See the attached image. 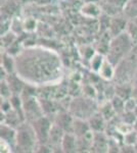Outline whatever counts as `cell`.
I'll return each instance as SVG.
<instances>
[{
    "label": "cell",
    "instance_id": "obj_8",
    "mask_svg": "<svg viewBox=\"0 0 137 153\" xmlns=\"http://www.w3.org/2000/svg\"><path fill=\"white\" fill-rule=\"evenodd\" d=\"M129 19L127 16H120V14H116L113 18H111L109 26V33L111 34L112 37H116L120 34L124 33L126 31V27L128 24Z\"/></svg>",
    "mask_w": 137,
    "mask_h": 153
},
{
    "label": "cell",
    "instance_id": "obj_25",
    "mask_svg": "<svg viewBox=\"0 0 137 153\" xmlns=\"http://www.w3.org/2000/svg\"><path fill=\"white\" fill-rule=\"evenodd\" d=\"M126 33L137 45V24L133 19H129L126 27Z\"/></svg>",
    "mask_w": 137,
    "mask_h": 153
},
{
    "label": "cell",
    "instance_id": "obj_11",
    "mask_svg": "<svg viewBox=\"0 0 137 153\" xmlns=\"http://www.w3.org/2000/svg\"><path fill=\"white\" fill-rule=\"evenodd\" d=\"M0 138L1 141L8 143L10 146L16 149V128H13L11 126L1 123L0 127Z\"/></svg>",
    "mask_w": 137,
    "mask_h": 153
},
{
    "label": "cell",
    "instance_id": "obj_2",
    "mask_svg": "<svg viewBox=\"0 0 137 153\" xmlns=\"http://www.w3.org/2000/svg\"><path fill=\"white\" fill-rule=\"evenodd\" d=\"M135 46L136 44L134 43V41L129 37V35L125 31L120 35L112 38L108 53L106 54V57L114 65H117L122 59L126 57L133 50V48Z\"/></svg>",
    "mask_w": 137,
    "mask_h": 153
},
{
    "label": "cell",
    "instance_id": "obj_5",
    "mask_svg": "<svg viewBox=\"0 0 137 153\" xmlns=\"http://www.w3.org/2000/svg\"><path fill=\"white\" fill-rule=\"evenodd\" d=\"M98 106L94 98L84 95L73 98L69 104L68 110L74 117L88 120L89 117L98 110Z\"/></svg>",
    "mask_w": 137,
    "mask_h": 153
},
{
    "label": "cell",
    "instance_id": "obj_31",
    "mask_svg": "<svg viewBox=\"0 0 137 153\" xmlns=\"http://www.w3.org/2000/svg\"><path fill=\"white\" fill-rule=\"evenodd\" d=\"M132 84H133V85H137V70L135 71V74H134L133 80H132Z\"/></svg>",
    "mask_w": 137,
    "mask_h": 153
},
{
    "label": "cell",
    "instance_id": "obj_30",
    "mask_svg": "<svg viewBox=\"0 0 137 153\" xmlns=\"http://www.w3.org/2000/svg\"><path fill=\"white\" fill-rule=\"evenodd\" d=\"M132 97L135 98L137 100V85H133V89H132Z\"/></svg>",
    "mask_w": 137,
    "mask_h": 153
},
{
    "label": "cell",
    "instance_id": "obj_20",
    "mask_svg": "<svg viewBox=\"0 0 137 153\" xmlns=\"http://www.w3.org/2000/svg\"><path fill=\"white\" fill-rule=\"evenodd\" d=\"M0 66H2L8 74L16 73V57L8 52H4L3 54H1Z\"/></svg>",
    "mask_w": 137,
    "mask_h": 153
},
{
    "label": "cell",
    "instance_id": "obj_17",
    "mask_svg": "<svg viewBox=\"0 0 137 153\" xmlns=\"http://www.w3.org/2000/svg\"><path fill=\"white\" fill-rule=\"evenodd\" d=\"M115 71H116V65H114L108 58L106 57L103 65L99 68L97 75L99 78L104 81H114L115 78Z\"/></svg>",
    "mask_w": 137,
    "mask_h": 153
},
{
    "label": "cell",
    "instance_id": "obj_27",
    "mask_svg": "<svg viewBox=\"0 0 137 153\" xmlns=\"http://www.w3.org/2000/svg\"><path fill=\"white\" fill-rule=\"evenodd\" d=\"M120 120L122 122H124L125 124L133 126L135 120H137V115L135 111H124L123 113H121L120 115Z\"/></svg>",
    "mask_w": 137,
    "mask_h": 153
},
{
    "label": "cell",
    "instance_id": "obj_1",
    "mask_svg": "<svg viewBox=\"0 0 137 153\" xmlns=\"http://www.w3.org/2000/svg\"><path fill=\"white\" fill-rule=\"evenodd\" d=\"M16 73L35 87H52L61 83L64 66L56 51L42 46H29L16 56Z\"/></svg>",
    "mask_w": 137,
    "mask_h": 153
},
{
    "label": "cell",
    "instance_id": "obj_24",
    "mask_svg": "<svg viewBox=\"0 0 137 153\" xmlns=\"http://www.w3.org/2000/svg\"><path fill=\"white\" fill-rule=\"evenodd\" d=\"M109 101H111L112 105H113L114 109L116 110V112L118 115H120L121 113H123L125 111V100H124L123 98H121L116 95L113 99H111Z\"/></svg>",
    "mask_w": 137,
    "mask_h": 153
},
{
    "label": "cell",
    "instance_id": "obj_4",
    "mask_svg": "<svg viewBox=\"0 0 137 153\" xmlns=\"http://www.w3.org/2000/svg\"><path fill=\"white\" fill-rule=\"evenodd\" d=\"M137 70V45L126 57H124L116 65L115 71V84L132 83L134 74Z\"/></svg>",
    "mask_w": 137,
    "mask_h": 153
},
{
    "label": "cell",
    "instance_id": "obj_28",
    "mask_svg": "<svg viewBox=\"0 0 137 153\" xmlns=\"http://www.w3.org/2000/svg\"><path fill=\"white\" fill-rule=\"evenodd\" d=\"M137 143V132L134 130L124 135V144L128 145H136Z\"/></svg>",
    "mask_w": 137,
    "mask_h": 153
},
{
    "label": "cell",
    "instance_id": "obj_26",
    "mask_svg": "<svg viewBox=\"0 0 137 153\" xmlns=\"http://www.w3.org/2000/svg\"><path fill=\"white\" fill-rule=\"evenodd\" d=\"M0 94H1V98H3V99H9L13 95L10 86H9V84L6 80H1V83H0Z\"/></svg>",
    "mask_w": 137,
    "mask_h": 153
},
{
    "label": "cell",
    "instance_id": "obj_13",
    "mask_svg": "<svg viewBox=\"0 0 137 153\" xmlns=\"http://www.w3.org/2000/svg\"><path fill=\"white\" fill-rule=\"evenodd\" d=\"M61 152L74 153L78 152V143H77V136L74 133H64L63 141H61Z\"/></svg>",
    "mask_w": 137,
    "mask_h": 153
},
{
    "label": "cell",
    "instance_id": "obj_16",
    "mask_svg": "<svg viewBox=\"0 0 137 153\" xmlns=\"http://www.w3.org/2000/svg\"><path fill=\"white\" fill-rule=\"evenodd\" d=\"M80 11L86 18L97 19L98 16H101L103 8H101V6H99L98 4L94 3V2H87V3H84L82 5Z\"/></svg>",
    "mask_w": 137,
    "mask_h": 153
},
{
    "label": "cell",
    "instance_id": "obj_10",
    "mask_svg": "<svg viewBox=\"0 0 137 153\" xmlns=\"http://www.w3.org/2000/svg\"><path fill=\"white\" fill-rule=\"evenodd\" d=\"M104 3L101 8L109 16H116L122 12L125 8L128 0H103Z\"/></svg>",
    "mask_w": 137,
    "mask_h": 153
},
{
    "label": "cell",
    "instance_id": "obj_15",
    "mask_svg": "<svg viewBox=\"0 0 137 153\" xmlns=\"http://www.w3.org/2000/svg\"><path fill=\"white\" fill-rule=\"evenodd\" d=\"M88 123L92 132H106L108 120L103 117V115L98 110L89 117Z\"/></svg>",
    "mask_w": 137,
    "mask_h": 153
},
{
    "label": "cell",
    "instance_id": "obj_18",
    "mask_svg": "<svg viewBox=\"0 0 137 153\" xmlns=\"http://www.w3.org/2000/svg\"><path fill=\"white\" fill-rule=\"evenodd\" d=\"M91 131L90 126L87 120H82V118H76L74 120V128L73 133L77 137H81V136L86 135Z\"/></svg>",
    "mask_w": 137,
    "mask_h": 153
},
{
    "label": "cell",
    "instance_id": "obj_33",
    "mask_svg": "<svg viewBox=\"0 0 137 153\" xmlns=\"http://www.w3.org/2000/svg\"><path fill=\"white\" fill-rule=\"evenodd\" d=\"M136 146H137V143H136Z\"/></svg>",
    "mask_w": 137,
    "mask_h": 153
},
{
    "label": "cell",
    "instance_id": "obj_23",
    "mask_svg": "<svg viewBox=\"0 0 137 153\" xmlns=\"http://www.w3.org/2000/svg\"><path fill=\"white\" fill-rule=\"evenodd\" d=\"M123 12L129 19L137 18V0H128Z\"/></svg>",
    "mask_w": 137,
    "mask_h": 153
},
{
    "label": "cell",
    "instance_id": "obj_12",
    "mask_svg": "<svg viewBox=\"0 0 137 153\" xmlns=\"http://www.w3.org/2000/svg\"><path fill=\"white\" fill-rule=\"evenodd\" d=\"M64 132L59 127L53 123L50 133H49V138H48V145L50 146L52 149H59L61 151V141H63Z\"/></svg>",
    "mask_w": 137,
    "mask_h": 153
},
{
    "label": "cell",
    "instance_id": "obj_22",
    "mask_svg": "<svg viewBox=\"0 0 137 153\" xmlns=\"http://www.w3.org/2000/svg\"><path fill=\"white\" fill-rule=\"evenodd\" d=\"M104 59H106V55H103V54L98 52L94 54L90 58V68L92 70V71H94L95 74L98 73L99 68L103 65Z\"/></svg>",
    "mask_w": 137,
    "mask_h": 153
},
{
    "label": "cell",
    "instance_id": "obj_3",
    "mask_svg": "<svg viewBox=\"0 0 137 153\" xmlns=\"http://www.w3.org/2000/svg\"><path fill=\"white\" fill-rule=\"evenodd\" d=\"M39 146V140L37 138L33 126L30 122L22 123L16 128V149L19 152H36Z\"/></svg>",
    "mask_w": 137,
    "mask_h": 153
},
{
    "label": "cell",
    "instance_id": "obj_14",
    "mask_svg": "<svg viewBox=\"0 0 137 153\" xmlns=\"http://www.w3.org/2000/svg\"><path fill=\"white\" fill-rule=\"evenodd\" d=\"M6 81L8 82L9 86H10L13 95H21L27 85V83L16 73L8 74Z\"/></svg>",
    "mask_w": 137,
    "mask_h": 153
},
{
    "label": "cell",
    "instance_id": "obj_6",
    "mask_svg": "<svg viewBox=\"0 0 137 153\" xmlns=\"http://www.w3.org/2000/svg\"><path fill=\"white\" fill-rule=\"evenodd\" d=\"M30 123L32 124L35 132H36L39 144H48L49 133L53 126V120H51L47 115L44 114Z\"/></svg>",
    "mask_w": 137,
    "mask_h": 153
},
{
    "label": "cell",
    "instance_id": "obj_29",
    "mask_svg": "<svg viewBox=\"0 0 137 153\" xmlns=\"http://www.w3.org/2000/svg\"><path fill=\"white\" fill-rule=\"evenodd\" d=\"M137 107V100L135 98L130 97L125 100V111H135Z\"/></svg>",
    "mask_w": 137,
    "mask_h": 153
},
{
    "label": "cell",
    "instance_id": "obj_9",
    "mask_svg": "<svg viewBox=\"0 0 137 153\" xmlns=\"http://www.w3.org/2000/svg\"><path fill=\"white\" fill-rule=\"evenodd\" d=\"M109 137L106 132H94L91 151L104 153L109 152Z\"/></svg>",
    "mask_w": 137,
    "mask_h": 153
},
{
    "label": "cell",
    "instance_id": "obj_32",
    "mask_svg": "<svg viewBox=\"0 0 137 153\" xmlns=\"http://www.w3.org/2000/svg\"><path fill=\"white\" fill-rule=\"evenodd\" d=\"M133 130L137 132V120H135V123H134V125H133Z\"/></svg>",
    "mask_w": 137,
    "mask_h": 153
},
{
    "label": "cell",
    "instance_id": "obj_7",
    "mask_svg": "<svg viewBox=\"0 0 137 153\" xmlns=\"http://www.w3.org/2000/svg\"><path fill=\"white\" fill-rule=\"evenodd\" d=\"M75 117L69 110H61L55 114L53 123L64 133H73Z\"/></svg>",
    "mask_w": 137,
    "mask_h": 153
},
{
    "label": "cell",
    "instance_id": "obj_19",
    "mask_svg": "<svg viewBox=\"0 0 137 153\" xmlns=\"http://www.w3.org/2000/svg\"><path fill=\"white\" fill-rule=\"evenodd\" d=\"M116 86V95L127 100L128 98L132 97V89L133 84L132 83H118L115 84Z\"/></svg>",
    "mask_w": 137,
    "mask_h": 153
},
{
    "label": "cell",
    "instance_id": "obj_21",
    "mask_svg": "<svg viewBox=\"0 0 137 153\" xmlns=\"http://www.w3.org/2000/svg\"><path fill=\"white\" fill-rule=\"evenodd\" d=\"M98 111L103 115V117L106 118L108 122L113 120L114 117H116L117 115H118L109 100H106V102L101 103V104L98 106Z\"/></svg>",
    "mask_w": 137,
    "mask_h": 153
}]
</instances>
